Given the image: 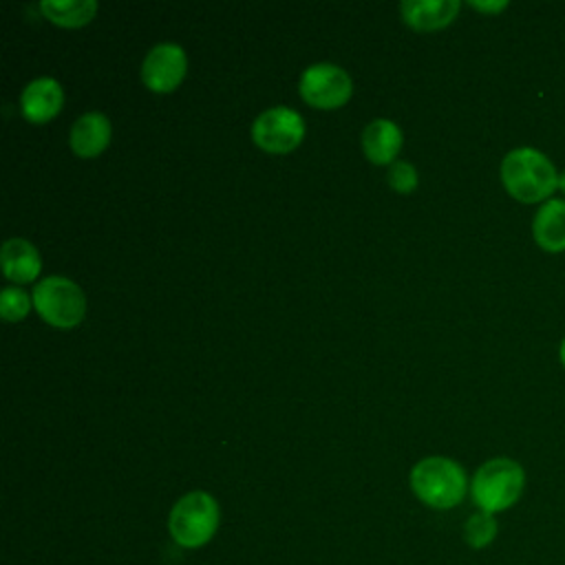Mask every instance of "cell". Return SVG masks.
<instances>
[{
    "instance_id": "14",
    "label": "cell",
    "mask_w": 565,
    "mask_h": 565,
    "mask_svg": "<svg viewBox=\"0 0 565 565\" xmlns=\"http://www.w3.org/2000/svg\"><path fill=\"white\" fill-rule=\"evenodd\" d=\"M2 271L13 282H31L40 274V254L38 249L24 238H9L2 245Z\"/></svg>"
},
{
    "instance_id": "16",
    "label": "cell",
    "mask_w": 565,
    "mask_h": 565,
    "mask_svg": "<svg viewBox=\"0 0 565 565\" xmlns=\"http://www.w3.org/2000/svg\"><path fill=\"white\" fill-rule=\"evenodd\" d=\"M497 532H499V525H497L494 514L483 512V510L470 514L463 525V539L475 550L488 547L497 539Z\"/></svg>"
},
{
    "instance_id": "8",
    "label": "cell",
    "mask_w": 565,
    "mask_h": 565,
    "mask_svg": "<svg viewBox=\"0 0 565 565\" xmlns=\"http://www.w3.org/2000/svg\"><path fill=\"white\" fill-rule=\"evenodd\" d=\"M188 68V60L181 46L177 44H157L150 49L141 64V79L154 93L174 90Z\"/></svg>"
},
{
    "instance_id": "5",
    "label": "cell",
    "mask_w": 565,
    "mask_h": 565,
    "mask_svg": "<svg viewBox=\"0 0 565 565\" xmlns=\"http://www.w3.org/2000/svg\"><path fill=\"white\" fill-rule=\"evenodd\" d=\"M33 305L44 322L60 329L79 324L86 313L84 291L64 276H49L40 280L33 289Z\"/></svg>"
},
{
    "instance_id": "15",
    "label": "cell",
    "mask_w": 565,
    "mask_h": 565,
    "mask_svg": "<svg viewBox=\"0 0 565 565\" xmlns=\"http://www.w3.org/2000/svg\"><path fill=\"white\" fill-rule=\"evenodd\" d=\"M44 18L60 26H82L95 18L97 2L95 0H71V2H57V0H44L40 4Z\"/></svg>"
},
{
    "instance_id": "9",
    "label": "cell",
    "mask_w": 565,
    "mask_h": 565,
    "mask_svg": "<svg viewBox=\"0 0 565 565\" xmlns=\"http://www.w3.org/2000/svg\"><path fill=\"white\" fill-rule=\"evenodd\" d=\"M64 104L62 86L53 77H38L22 90L20 106L22 115L31 124H46L53 119Z\"/></svg>"
},
{
    "instance_id": "13",
    "label": "cell",
    "mask_w": 565,
    "mask_h": 565,
    "mask_svg": "<svg viewBox=\"0 0 565 565\" xmlns=\"http://www.w3.org/2000/svg\"><path fill=\"white\" fill-rule=\"evenodd\" d=\"M362 148L371 163H395L402 148V130L391 119H373L362 135Z\"/></svg>"
},
{
    "instance_id": "4",
    "label": "cell",
    "mask_w": 565,
    "mask_h": 565,
    "mask_svg": "<svg viewBox=\"0 0 565 565\" xmlns=\"http://www.w3.org/2000/svg\"><path fill=\"white\" fill-rule=\"evenodd\" d=\"M172 539L183 547L205 545L218 527V505L207 492H188L181 497L168 521Z\"/></svg>"
},
{
    "instance_id": "19",
    "label": "cell",
    "mask_w": 565,
    "mask_h": 565,
    "mask_svg": "<svg viewBox=\"0 0 565 565\" xmlns=\"http://www.w3.org/2000/svg\"><path fill=\"white\" fill-rule=\"evenodd\" d=\"M470 7L477 9V11H483V13H499L508 7V2L505 0H499V2H477V0H472Z\"/></svg>"
},
{
    "instance_id": "20",
    "label": "cell",
    "mask_w": 565,
    "mask_h": 565,
    "mask_svg": "<svg viewBox=\"0 0 565 565\" xmlns=\"http://www.w3.org/2000/svg\"><path fill=\"white\" fill-rule=\"evenodd\" d=\"M558 358H561V364L565 366V338L561 340V347H558Z\"/></svg>"
},
{
    "instance_id": "3",
    "label": "cell",
    "mask_w": 565,
    "mask_h": 565,
    "mask_svg": "<svg viewBox=\"0 0 565 565\" xmlns=\"http://www.w3.org/2000/svg\"><path fill=\"white\" fill-rule=\"evenodd\" d=\"M411 486L426 505L437 510L455 508L463 501L468 481L463 468L448 457H426L411 472Z\"/></svg>"
},
{
    "instance_id": "17",
    "label": "cell",
    "mask_w": 565,
    "mask_h": 565,
    "mask_svg": "<svg viewBox=\"0 0 565 565\" xmlns=\"http://www.w3.org/2000/svg\"><path fill=\"white\" fill-rule=\"evenodd\" d=\"M31 309L29 296L18 287H4L0 294V313L9 322L22 320Z\"/></svg>"
},
{
    "instance_id": "2",
    "label": "cell",
    "mask_w": 565,
    "mask_h": 565,
    "mask_svg": "<svg viewBox=\"0 0 565 565\" xmlns=\"http://www.w3.org/2000/svg\"><path fill=\"white\" fill-rule=\"evenodd\" d=\"M525 490V470L510 457H494L481 463L472 477L470 492L479 510L497 514L510 510Z\"/></svg>"
},
{
    "instance_id": "11",
    "label": "cell",
    "mask_w": 565,
    "mask_h": 565,
    "mask_svg": "<svg viewBox=\"0 0 565 565\" xmlns=\"http://www.w3.org/2000/svg\"><path fill=\"white\" fill-rule=\"evenodd\" d=\"M402 18L417 31H435L455 20L459 0H406L399 7Z\"/></svg>"
},
{
    "instance_id": "12",
    "label": "cell",
    "mask_w": 565,
    "mask_h": 565,
    "mask_svg": "<svg viewBox=\"0 0 565 565\" xmlns=\"http://www.w3.org/2000/svg\"><path fill=\"white\" fill-rule=\"evenodd\" d=\"M110 141V121L102 113L82 115L73 128L68 143L77 157L90 159L97 157Z\"/></svg>"
},
{
    "instance_id": "10",
    "label": "cell",
    "mask_w": 565,
    "mask_h": 565,
    "mask_svg": "<svg viewBox=\"0 0 565 565\" xmlns=\"http://www.w3.org/2000/svg\"><path fill=\"white\" fill-rule=\"evenodd\" d=\"M534 243L547 254L565 252V201H545L532 218Z\"/></svg>"
},
{
    "instance_id": "18",
    "label": "cell",
    "mask_w": 565,
    "mask_h": 565,
    "mask_svg": "<svg viewBox=\"0 0 565 565\" xmlns=\"http://www.w3.org/2000/svg\"><path fill=\"white\" fill-rule=\"evenodd\" d=\"M388 185L399 192V194H408L417 188V172L411 163L406 161H395L388 168Z\"/></svg>"
},
{
    "instance_id": "6",
    "label": "cell",
    "mask_w": 565,
    "mask_h": 565,
    "mask_svg": "<svg viewBox=\"0 0 565 565\" xmlns=\"http://www.w3.org/2000/svg\"><path fill=\"white\" fill-rule=\"evenodd\" d=\"M302 99L313 108H340L349 102L353 93V82L349 73L335 64H313L309 66L298 86Z\"/></svg>"
},
{
    "instance_id": "1",
    "label": "cell",
    "mask_w": 565,
    "mask_h": 565,
    "mask_svg": "<svg viewBox=\"0 0 565 565\" xmlns=\"http://www.w3.org/2000/svg\"><path fill=\"white\" fill-rule=\"evenodd\" d=\"M558 172L552 159L536 148H514L501 161V183L521 203H545L558 188Z\"/></svg>"
},
{
    "instance_id": "7",
    "label": "cell",
    "mask_w": 565,
    "mask_h": 565,
    "mask_svg": "<svg viewBox=\"0 0 565 565\" xmlns=\"http://www.w3.org/2000/svg\"><path fill=\"white\" fill-rule=\"evenodd\" d=\"M305 137V121L300 113L276 106L260 113L252 126V139L265 152H289Z\"/></svg>"
},
{
    "instance_id": "21",
    "label": "cell",
    "mask_w": 565,
    "mask_h": 565,
    "mask_svg": "<svg viewBox=\"0 0 565 565\" xmlns=\"http://www.w3.org/2000/svg\"><path fill=\"white\" fill-rule=\"evenodd\" d=\"M558 190L565 194V170H563L561 177H558Z\"/></svg>"
}]
</instances>
